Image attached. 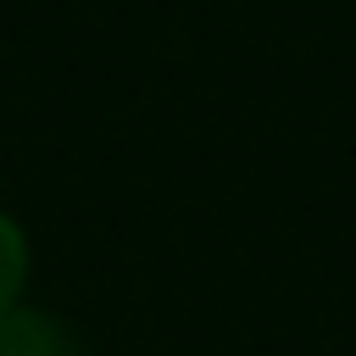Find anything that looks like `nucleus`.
Returning a JSON list of instances; mask_svg holds the SVG:
<instances>
[{
	"mask_svg": "<svg viewBox=\"0 0 356 356\" xmlns=\"http://www.w3.org/2000/svg\"><path fill=\"white\" fill-rule=\"evenodd\" d=\"M22 284H28V234L11 211H0V312L22 306Z\"/></svg>",
	"mask_w": 356,
	"mask_h": 356,
	"instance_id": "f03ea898",
	"label": "nucleus"
},
{
	"mask_svg": "<svg viewBox=\"0 0 356 356\" xmlns=\"http://www.w3.org/2000/svg\"><path fill=\"white\" fill-rule=\"evenodd\" d=\"M0 356H83L72 328L39 306H11L0 312Z\"/></svg>",
	"mask_w": 356,
	"mask_h": 356,
	"instance_id": "f257e3e1",
	"label": "nucleus"
}]
</instances>
